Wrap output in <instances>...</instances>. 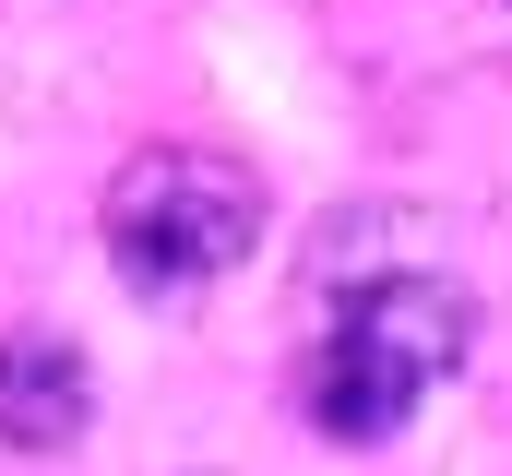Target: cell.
<instances>
[{
	"label": "cell",
	"mask_w": 512,
	"mask_h": 476,
	"mask_svg": "<svg viewBox=\"0 0 512 476\" xmlns=\"http://www.w3.org/2000/svg\"><path fill=\"white\" fill-rule=\"evenodd\" d=\"M477 346V298L453 274H382V286H346L322 346H310V429L322 441H393Z\"/></svg>",
	"instance_id": "obj_1"
},
{
	"label": "cell",
	"mask_w": 512,
	"mask_h": 476,
	"mask_svg": "<svg viewBox=\"0 0 512 476\" xmlns=\"http://www.w3.org/2000/svg\"><path fill=\"white\" fill-rule=\"evenodd\" d=\"M108 262H120L143 298H191L215 274H239L262 238V179L215 143H155L108 179Z\"/></svg>",
	"instance_id": "obj_2"
},
{
	"label": "cell",
	"mask_w": 512,
	"mask_h": 476,
	"mask_svg": "<svg viewBox=\"0 0 512 476\" xmlns=\"http://www.w3.org/2000/svg\"><path fill=\"white\" fill-rule=\"evenodd\" d=\"M84 417H96L84 357L60 334H0V441L12 453H60V441H84Z\"/></svg>",
	"instance_id": "obj_3"
}]
</instances>
